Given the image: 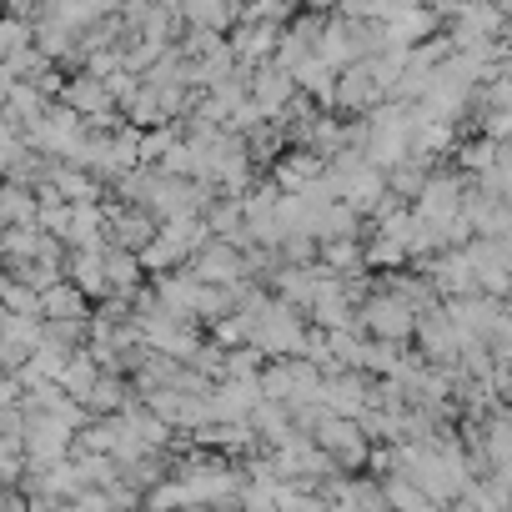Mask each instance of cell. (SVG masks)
<instances>
[{
  "label": "cell",
  "instance_id": "cell-3",
  "mask_svg": "<svg viewBox=\"0 0 512 512\" xmlns=\"http://www.w3.org/2000/svg\"><path fill=\"white\" fill-rule=\"evenodd\" d=\"M382 101H387V86L377 81V71L367 66V56L352 61V66H342V81H337V111H372V106H382Z\"/></svg>",
  "mask_w": 512,
  "mask_h": 512
},
{
  "label": "cell",
  "instance_id": "cell-7",
  "mask_svg": "<svg viewBox=\"0 0 512 512\" xmlns=\"http://www.w3.org/2000/svg\"><path fill=\"white\" fill-rule=\"evenodd\" d=\"M16 221H41V196H36L31 181L11 176V186H6V226H16Z\"/></svg>",
  "mask_w": 512,
  "mask_h": 512
},
{
  "label": "cell",
  "instance_id": "cell-9",
  "mask_svg": "<svg viewBox=\"0 0 512 512\" xmlns=\"http://www.w3.org/2000/svg\"><path fill=\"white\" fill-rule=\"evenodd\" d=\"M497 6H502V11H507V21H512V0H497Z\"/></svg>",
  "mask_w": 512,
  "mask_h": 512
},
{
  "label": "cell",
  "instance_id": "cell-5",
  "mask_svg": "<svg viewBox=\"0 0 512 512\" xmlns=\"http://www.w3.org/2000/svg\"><path fill=\"white\" fill-rule=\"evenodd\" d=\"M41 312L46 317H91V292L71 277H61L56 287L41 292Z\"/></svg>",
  "mask_w": 512,
  "mask_h": 512
},
{
  "label": "cell",
  "instance_id": "cell-8",
  "mask_svg": "<svg viewBox=\"0 0 512 512\" xmlns=\"http://www.w3.org/2000/svg\"><path fill=\"white\" fill-rule=\"evenodd\" d=\"M502 76H507V81H512V51H507V56H502Z\"/></svg>",
  "mask_w": 512,
  "mask_h": 512
},
{
  "label": "cell",
  "instance_id": "cell-4",
  "mask_svg": "<svg viewBox=\"0 0 512 512\" xmlns=\"http://www.w3.org/2000/svg\"><path fill=\"white\" fill-rule=\"evenodd\" d=\"M86 407H91L96 417H111V412H126V407H131V377H126V372H116V367H106V372L96 377V387H91V397H86Z\"/></svg>",
  "mask_w": 512,
  "mask_h": 512
},
{
  "label": "cell",
  "instance_id": "cell-1",
  "mask_svg": "<svg viewBox=\"0 0 512 512\" xmlns=\"http://www.w3.org/2000/svg\"><path fill=\"white\" fill-rule=\"evenodd\" d=\"M357 327L367 337H382V342H412L417 337V302L397 287L367 292V302L357 312Z\"/></svg>",
  "mask_w": 512,
  "mask_h": 512
},
{
  "label": "cell",
  "instance_id": "cell-6",
  "mask_svg": "<svg viewBox=\"0 0 512 512\" xmlns=\"http://www.w3.org/2000/svg\"><path fill=\"white\" fill-rule=\"evenodd\" d=\"M497 156H502V141L497 136H477V141H462L457 146V166L467 171V176H482V171H492L497 166Z\"/></svg>",
  "mask_w": 512,
  "mask_h": 512
},
{
  "label": "cell",
  "instance_id": "cell-2",
  "mask_svg": "<svg viewBox=\"0 0 512 512\" xmlns=\"http://www.w3.org/2000/svg\"><path fill=\"white\" fill-rule=\"evenodd\" d=\"M282 36H287V31H282V21H236V31H231L226 41H231L236 61H241L246 71H256V66L277 61Z\"/></svg>",
  "mask_w": 512,
  "mask_h": 512
}]
</instances>
